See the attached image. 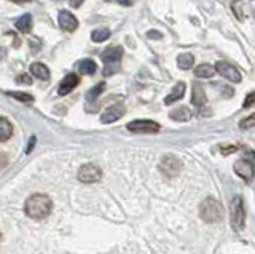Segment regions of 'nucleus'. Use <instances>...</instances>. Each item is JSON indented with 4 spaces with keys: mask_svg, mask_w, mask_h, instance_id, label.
Returning <instances> with one entry per match:
<instances>
[{
    "mask_svg": "<svg viewBox=\"0 0 255 254\" xmlns=\"http://www.w3.org/2000/svg\"><path fill=\"white\" fill-rule=\"evenodd\" d=\"M51 210H53V200L43 194L30 195L26 200V205H24V211H26V214L30 219H35V221L48 218Z\"/></svg>",
    "mask_w": 255,
    "mask_h": 254,
    "instance_id": "f257e3e1",
    "label": "nucleus"
},
{
    "mask_svg": "<svg viewBox=\"0 0 255 254\" xmlns=\"http://www.w3.org/2000/svg\"><path fill=\"white\" fill-rule=\"evenodd\" d=\"M199 216H201L203 221L209 222V224H214V222H220L223 218V210L220 202H217L215 198L209 197L201 203L199 206Z\"/></svg>",
    "mask_w": 255,
    "mask_h": 254,
    "instance_id": "f03ea898",
    "label": "nucleus"
},
{
    "mask_svg": "<svg viewBox=\"0 0 255 254\" xmlns=\"http://www.w3.org/2000/svg\"><path fill=\"white\" fill-rule=\"evenodd\" d=\"M122 56H123L122 46H109L107 50H104V53L101 54V58L104 61V75L109 77L117 72Z\"/></svg>",
    "mask_w": 255,
    "mask_h": 254,
    "instance_id": "7ed1b4c3",
    "label": "nucleus"
},
{
    "mask_svg": "<svg viewBox=\"0 0 255 254\" xmlns=\"http://www.w3.org/2000/svg\"><path fill=\"white\" fill-rule=\"evenodd\" d=\"M246 211H244V202L241 197H235L231 202V226L236 230H241L244 227Z\"/></svg>",
    "mask_w": 255,
    "mask_h": 254,
    "instance_id": "20e7f679",
    "label": "nucleus"
},
{
    "mask_svg": "<svg viewBox=\"0 0 255 254\" xmlns=\"http://www.w3.org/2000/svg\"><path fill=\"white\" fill-rule=\"evenodd\" d=\"M102 179V170L98 165L86 163L78 170V181H82L83 184H94Z\"/></svg>",
    "mask_w": 255,
    "mask_h": 254,
    "instance_id": "39448f33",
    "label": "nucleus"
},
{
    "mask_svg": "<svg viewBox=\"0 0 255 254\" xmlns=\"http://www.w3.org/2000/svg\"><path fill=\"white\" fill-rule=\"evenodd\" d=\"M182 170V162L174 155H164L159 162V171L167 178H175Z\"/></svg>",
    "mask_w": 255,
    "mask_h": 254,
    "instance_id": "423d86ee",
    "label": "nucleus"
},
{
    "mask_svg": "<svg viewBox=\"0 0 255 254\" xmlns=\"http://www.w3.org/2000/svg\"><path fill=\"white\" fill-rule=\"evenodd\" d=\"M214 69H215V72H219L223 78H227L228 82L239 83V82L243 80V77H241V74H239V70L235 66L228 64V62L220 61V62H217V64H215Z\"/></svg>",
    "mask_w": 255,
    "mask_h": 254,
    "instance_id": "0eeeda50",
    "label": "nucleus"
},
{
    "mask_svg": "<svg viewBox=\"0 0 255 254\" xmlns=\"http://www.w3.org/2000/svg\"><path fill=\"white\" fill-rule=\"evenodd\" d=\"M128 130L131 133H156L159 131V123L151 120H134L128 123Z\"/></svg>",
    "mask_w": 255,
    "mask_h": 254,
    "instance_id": "6e6552de",
    "label": "nucleus"
},
{
    "mask_svg": "<svg viewBox=\"0 0 255 254\" xmlns=\"http://www.w3.org/2000/svg\"><path fill=\"white\" fill-rule=\"evenodd\" d=\"M126 114V109L122 104H114L109 109L104 110V114L101 115V122L102 123H114L117 120H120L123 115Z\"/></svg>",
    "mask_w": 255,
    "mask_h": 254,
    "instance_id": "1a4fd4ad",
    "label": "nucleus"
},
{
    "mask_svg": "<svg viewBox=\"0 0 255 254\" xmlns=\"http://www.w3.org/2000/svg\"><path fill=\"white\" fill-rule=\"evenodd\" d=\"M58 22L62 30L66 32H74V30L78 27V19L67 10H61L58 14Z\"/></svg>",
    "mask_w": 255,
    "mask_h": 254,
    "instance_id": "9d476101",
    "label": "nucleus"
},
{
    "mask_svg": "<svg viewBox=\"0 0 255 254\" xmlns=\"http://www.w3.org/2000/svg\"><path fill=\"white\" fill-rule=\"evenodd\" d=\"M235 173L239 178H243L244 181H252L254 179V165L252 162L241 158L235 163Z\"/></svg>",
    "mask_w": 255,
    "mask_h": 254,
    "instance_id": "9b49d317",
    "label": "nucleus"
},
{
    "mask_svg": "<svg viewBox=\"0 0 255 254\" xmlns=\"http://www.w3.org/2000/svg\"><path fill=\"white\" fill-rule=\"evenodd\" d=\"M78 83H80V78L77 74H67L61 80V83L58 86V93L61 94V96H66V94H69Z\"/></svg>",
    "mask_w": 255,
    "mask_h": 254,
    "instance_id": "f8f14e48",
    "label": "nucleus"
},
{
    "mask_svg": "<svg viewBox=\"0 0 255 254\" xmlns=\"http://www.w3.org/2000/svg\"><path fill=\"white\" fill-rule=\"evenodd\" d=\"M183 94H185V83L183 82L175 83L174 88L171 90V93L164 98V104H172V102H175V101H180L183 98Z\"/></svg>",
    "mask_w": 255,
    "mask_h": 254,
    "instance_id": "ddd939ff",
    "label": "nucleus"
},
{
    "mask_svg": "<svg viewBox=\"0 0 255 254\" xmlns=\"http://www.w3.org/2000/svg\"><path fill=\"white\" fill-rule=\"evenodd\" d=\"M206 94L203 91V86L201 85H198L195 83L193 85V93H191V102L198 107V109H201L203 106H206Z\"/></svg>",
    "mask_w": 255,
    "mask_h": 254,
    "instance_id": "4468645a",
    "label": "nucleus"
},
{
    "mask_svg": "<svg viewBox=\"0 0 255 254\" xmlns=\"http://www.w3.org/2000/svg\"><path fill=\"white\" fill-rule=\"evenodd\" d=\"M77 69L82 75H93L98 70V66H96V62L93 59H82L78 61Z\"/></svg>",
    "mask_w": 255,
    "mask_h": 254,
    "instance_id": "2eb2a0df",
    "label": "nucleus"
},
{
    "mask_svg": "<svg viewBox=\"0 0 255 254\" xmlns=\"http://www.w3.org/2000/svg\"><path fill=\"white\" fill-rule=\"evenodd\" d=\"M30 74L40 78V80H48V78H50V70H48V67L42 64V62H34V64L30 66Z\"/></svg>",
    "mask_w": 255,
    "mask_h": 254,
    "instance_id": "dca6fc26",
    "label": "nucleus"
},
{
    "mask_svg": "<svg viewBox=\"0 0 255 254\" xmlns=\"http://www.w3.org/2000/svg\"><path fill=\"white\" fill-rule=\"evenodd\" d=\"M13 134V125L5 117H0V142L8 141Z\"/></svg>",
    "mask_w": 255,
    "mask_h": 254,
    "instance_id": "f3484780",
    "label": "nucleus"
},
{
    "mask_svg": "<svg viewBox=\"0 0 255 254\" xmlns=\"http://www.w3.org/2000/svg\"><path fill=\"white\" fill-rule=\"evenodd\" d=\"M14 26H16V29L21 30V32H24V34L30 32V30H32V14H29V13L22 14L21 18L16 19Z\"/></svg>",
    "mask_w": 255,
    "mask_h": 254,
    "instance_id": "a211bd4d",
    "label": "nucleus"
},
{
    "mask_svg": "<svg viewBox=\"0 0 255 254\" xmlns=\"http://www.w3.org/2000/svg\"><path fill=\"white\" fill-rule=\"evenodd\" d=\"M171 118L175 122H187L191 118V110L188 107H185V106L177 107V109H174L171 112Z\"/></svg>",
    "mask_w": 255,
    "mask_h": 254,
    "instance_id": "6ab92c4d",
    "label": "nucleus"
},
{
    "mask_svg": "<svg viewBox=\"0 0 255 254\" xmlns=\"http://www.w3.org/2000/svg\"><path fill=\"white\" fill-rule=\"evenodd\" d=\"M231 10H233V13H235V16L238 18V21H244L247 18L244 0H233V2H231Z\"/></svg>",
    "mask_w": 255,
    "mask_h": 254,
    "instance_id": "aec40b11",
    "label": "nucleus"
},
{
    "mask_svg": "<svg viewBox=\"0 0 255 254\" xmlns=\"http://www.w3.org/2000/svg\"><path fill=\"white\" fill-rule=\"evenodd\" d=\"M193 62H195V58L191 53H182L177 56V64L182 70H188L193 67Z\"/></svg>",
    "mask_w": 255,
    "mask_h": 254,
    "instance_id": "412c9836",
    "label": "nucleus"
},
{
    "mask_svg": "<svg viewBox=\"0 0 255 254\" xmlns=\"http://www.w3.org/2000/svg\"><path fill=\"white\" fill-rule=\"evenodd\" d=\"M195 75L198 78H211V77L215 75V69L211 64H199L195 69Z\"/></svg>",
    "mask_w": 255,
    "mask_h": 254,
    "instance_id": "4be33fe9",
    "label": "nucleus"
},
{
    "mask_svg": "<svg viewBox=\"0 0 255 254\" xmlns=\"http://www.w3.org/2000/svg\"><path fill=\"white\" fill-rule=\"evenodd\" d=\"M110 37V30L107 27H101V29H94L91 32V40L96 43H101L104 40H107Z\"/></svg>",
    "mask_w": 255,
    "mask_h": 254,
    "instance_id": "5701e85b",
    "label": "nucleus"
},
{
    "mask_svg": "<svg viewBox=\"0 0 255 254\" xmlns=\"http://www.w3.org/2000/svg\"><path fill=\"white\" fill-rule=\"evenodd\" d=\"M8 96L18 99V101L24 102V104H32V102H34V96H32V94L22 93V91H8Z\"/></svg>",
    "mask_w": 255,
    "mask_h": 254,
    "instance_id": "b1692460",
    "label": "nucleus"
},
{
    "mask_svg": "<svg viewBox=\"0 0 255 254\" xmlns=\"http://www.w3.org/2000/svg\"><path fill=\"white\" fill-rule=\"evenodd\" d=\"M104 90H106V83H98V85L94 86V88H91L90 91L86 93V101H91V102L96 101Z\"/></svg>",
    "mask_w": 255,
    "mask_h": 254,
    "instance_id": "393cba45",
    "label": "nucleus"
},
{
    "mask_svg": "<svg viewBox=\"0 0 255 254\" xmlns=\"http://www.w3.org/2000/svg\"><path fill=\"white\" fill-rule=\"evenodd\" d=\"M254 123H255V117L254 115H249L246 118V120H243L241 123H239V126H241L243 130H252L254 128Z\"/></svg>",
    "mask_w": 255,
    "mask_h": 254,
    "instance_id": "a878e982",
    "label": "nucleus"
},
{
    "mask_svg": "<svg viewBox=\"0 0 255 254\" xmlns=\"http://www.w3.org/2000/svg\"><path fill=\"white\" fill-rule=\"evenodd\" d=\"M16 83H19V85H30L32 83V78L27 74H21L18 78H16Z\"/></svg>",
    "mask_w": 255,
    "mask_h": 254,
    "instance_id": "bb28decb",
    "label": "nucleus"
},
{
    "mask_svg": "<svg viewBox=\"0 0 255 254\" xmlns=\"http://www.w3.org/2000/svg\"><path fill=\"white\" fill-rule=\"evenodd\" d=\"M220 150H222V154H231V152H235L236 150V146H222L220 147Z\"/></svg>",
    "mask_w": 255,
    "mask_h": 254,
    "instance_id": "cd10ccee",
    "label": "nucleus"
},
{
    "mask_svg": "<svg viewBox=\"0 0 255 254\" xmlns=\"http://www.w3.org/2000/svg\"><path fill=\"white\" fill-rule=\"evenodd\" d=\"M147 37L148 38H156V40H159V38H161L163 35H161V32H158V30H148Z\"/></svg>",
    "mask_w": 255,
    "mask_h": 254,
    "instance_id": "c85d7f7f",
    "label": "nucleus"
},
{
    "mask_svg": "<svg viewBox=\"0 0 255 254\" xmlns=\"http://www.w3.org/2000/svg\"><path fill=\"white\" fill-rule=\"evenodd\" d=\"M254 104V93H249L247 94V99L244 102V107H251Z\"/></svg>",
    "mask_w": 255,
    "mask_h": 254,
    "instance_id": "c756f323",
    "label": "nucleus"
},
{
    "mask_svg": "<svg viewBox=\"0 0 255 254\" xmlns=\"http://www.w3.org/2000/svg\"><path fill=\"white\" fill-rule=\"evenodd\" d=\"M69 3L70 6H74V8H78V6L83 3V0H69Z\"/></svg>",
    "mask_w": 255,
    "mask_h": 254,
    "instance_id": "7c9ffc66",
    "label": "nucleus"
},
{
    "mask_svg": "<svg viewBox=\"0 0 255 254\" xmlns=\"http://www.w3.org/2000/svg\"><path fill=\"white\" fill-rule=\"evenodd\" d=\"M117 2L118 3H122V5H126V6H129L132 2H131V0H117Z\"/></svg>",
    "mask_w": 255,
    "mask_h": 254,
    "instance_id": "2f4dec72",
    "label": "nucleus"
},
{
    "mask_svg": "<svg viewBox=\"0 0 255 254\" xmlns=\"http://www.w3.org/2000/svg\"><path fill=\"white\" fill-rule=\"evenodd\" d=\"M10 2H14V3H29L32 0H10Z\"/></svg>",
    "mask_w": 255,
    "mask_h": 254,
    "instance_id": "473e14b6",
    "label": "nucleus"
},
{
    "mask_svg": "<svg viewBox=\"0 0 255 254\" xmlns=\"http://www.w3.org/2000/svg\"><path fill=\"white\" fill-rule=\"evenodd\" d=\"M5 53H6L5 48H2V46H0V59H3V58H5Z\"/></svg>",
    "mask_w": 255,
    "mask_h": 254,
    "instance_id": "72a5a7b5",
    "label": "nucleus"
},
{
    "mask_svg": "<svg viewBox=\"0 0 255 254\" xmlns=\"http://www.w3.org/2000/svg\"><path fill=\"white\" fill-rule=\"evenodd\" d=\"M0 240H2V235H0Z\"/></svg>",
    "mask_w": 255,
    "mask_h": 254,
    "instance_id": "f704fd0d",
    "label": "nucleus"
}]
</instances>
